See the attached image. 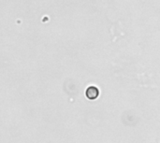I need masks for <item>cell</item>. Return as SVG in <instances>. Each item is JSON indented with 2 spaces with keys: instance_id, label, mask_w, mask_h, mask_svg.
Returning <instances> with one entry per match:
<instances>
[{
  "instance_id": "obj_1",
  "label": "cell",
  "mask_w": 160,
  "mask_h": 143,
  "mask_svg": "<svg viewBox=\"0 0 160 143\" xmlns=\"http://www.w3.org/2000/svg\"><path fill=\"white\" fill-rule=\"evenodd\" d=\"M99 89L95 86H90L86 90V96H87V98H89V99H91V100L96 99V98L99 96Z\"/></svg>"
}]
</instances>
